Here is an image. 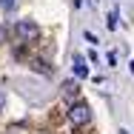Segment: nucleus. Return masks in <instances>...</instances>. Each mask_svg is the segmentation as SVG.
Wrapping results in <instances>:
<instances>
[{"instance_id":"9b49d317","label":"nucleus","mask_w":134,"mask_h":134,"mask_svg":"<svg viewBox=\"0 0 134 134\" xmlns=\"http://www.w3.org/2000/svg\"><path fill=\"white\" fill-rule=\"evenodd\" d=\"M129 69H131V74H134V60H131V63H129Z\"/></svg>"},{"instance_id":"9d476101","label":"nucleus","mask_w":134,"mask_h":134,"mask_svg":"<svg viewBox=\"0 0 134 134\" xmlns=\"http://www.w3.org/2000/svg\"><path fill=\"white\" fill-rule=\"evenodd\" d=\"M3 108H6V94L0 91V111H3Z\"/></svg>"},{"instance_id":"7ed1b4c3","label":"nucleus","mask_w":134,"mask_h":134,"mask_svg":"<svg viewBox=\"0 0 134 134\" xmlns=\"http://www.w3.org/2000/svg\"><path fill=\"white\" fill-rule=\"evenodd\" d=\"M71 66H74V74H77V77H88V74H91L88 60H86L83 54H74V57H71Z\"/></svg>"},{"instance_id":"39448f33","label":"nucleus","mask_w":134,"mask_h":134,"mask_svg":"<svg viewBox=\"0 0 134 134\" xmlns=\"http://www.w3.org/2000/svg\"><path fill=\"white\" fill-rule=\"evenodd\" d=\"M83 37H86L91 46H100V40H97V34H94V31H83Z\"/></svg>"},{"instance_id":"20e7f679","label":"nucleus","mask_w":134,"mask_h":134,"mask_svg":"<svg viewBox=\"0 0 134 134\" xmlns=\"http://www.w3.org/2000/svg\"><path fill=\"white\" fill-rule=\"evenodd\" d=\"M106 26H108V31H111V29H117V9H111V12H108Z\"/></svg>"},{"instance_id":"1a4fd4ad","label":"nucleus","mask_w":134,"mask_h":134,"mask_svg":"<svg viewBox=\"0 0 134 134\" xmlns=\"http://www.w3.org/2000/svg\"><path fill=\"white\" fill-rule=\"evenodd\" d=\"M3 43H6V29L0 26V46H3Z\"/></svg>"},{"instance_id":"0eeeda50","label":"nucleus","mask_w":134,"mask_h":134,"mask_svg":"<svg viewBox=\"0 0 134 134\" xmlns=\"http://www.w3.org/2000/svg\"><path fill=\"white\" fill-rule=\"evenodd\" d=\"M0 6H3V9H9V12H12V9H14V6H17V0H0Z\"/></svg>"},{"instance_id":"423d86ee","label":"nucleus","mask_w":134,"mask_h":134,"mask_svg":"<svg viewBox=\"0 0 134 134\" xmlns=\"http://www.w3.org/2000/svg\"><path fill=\"white\" fill-rule=\"evenodd\" d=\"M63 88H66L69 94H77V83H74V80H69V83H66V86H63Z\"/></svg>"},{"instance_id":"f03ea898","label":"nucleus","mask_w":134,"mask_h":134,"mask_svg":"<svg viewBox=\"0 0 134 134\" xmlns=\"http://www.w3.org/2000/svg\"><path fill=\"white\" fill-rule=\"evenodd\" d=\"M88 120H91V108H88L86 100H77L74 106L69 108V123L71 126H86Z\"/></svg>"},{"instance_id":"6e6552de","label":"nucleus","mask_w":134,"mask_h":134,"mask_svg":"<svg viewBox=\"0 0 134 134\" xmlns=\"http://www.w3.org/2000/svg\"><path fill=\"white\" fill-rule=\"evenodd\" d=\"M106 63H108V69H111V66L117 63V54H114V52H108V54H106Z\"/></svg>"},{"instance_id":"f257e3e1","label":"nucleus","mask_w":134,"mask_h":134,"mask_svg":"<svg viewBox=\"0 0 134 134\" xmlns=\"http://www.w3.org/2000/svg\"><path fill=\"white\" fill-rule=\"evenodd\" d=\"M14 37L20 43H29V40H37L40 37V26L34 20H17L14 23Z\"/></svg>"}]
</instances>
